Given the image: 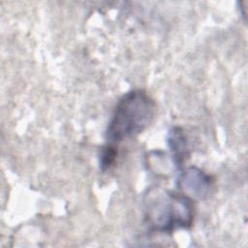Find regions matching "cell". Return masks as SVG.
<instances>
[{
    "mask_svg": "<svg viewBox=\"0 0 248 248\" xmlns=\"http://www.w3.org/2000/svg\"><path fill=\"white\" fill-rule=\"evenodd\" d=\"M145 219L152 230L170 232L188 229L194 219V203L187 195L152 188L145 194Z\"/></svg>",
    "mask_w": 248,
    "mask_h": 248,
    "instance_id": "7a4b0ae2",
    "label": "cell"
},
{
    "mask_svg": "<svg viewBox=\"0 0 248 248\" xmlns=\"http://www.w3.org/2000/svg\"><path fill=\"white\" fill-rule=\"evenodd\" d=\"M178 185L181 189L199 199L208 197L214 187L212 178L202 170L194 167L187 169L180 175Z\"/></svg>",
    "mask_w": 248,
    "mask_h": 248,
    "instance_id": "3957f363",
    "label": "cell"
},
{
    "mask_svg": "<svg viewBox=\"0 0 248 248\" xmlns=\"http://www.w3.org/2000/svg\"><path fill=\"white\" fill-rule=\"evenodd\" d=\"M155 102L143 90L135 89L117 102L108 122L106 137L111 142H120L144 131L155 116Z\"/></svg>",
    "mask_w": 248,
    "mask_h": 248,
    "instance_id": "6da1fadb",
    "label": "cell"
},
{
    "mask_svg": "<svg viewBox=\"0 0 248 248\" xmlns=\"http://www.w3.org/2000/svg\"><path fill=\"white\" fill-rule=\"evenodd\" d=\"M169 145L173 152L176 164H181L187 154V139L180 128L175 127L170 132Z\"/></svg>",
    "mask_w": 248,
    "mask_h": 248,
    "instance_id": "277c9868",
    "label": "cell"
},
{
    "mask_svg": "<svg viewBox=\"0 0 248 248\" xmlns=\"http://www.w3.org/2000/svg\"><path fill=\"white\" fill-rule=\"evenodd\" d=\"M117 151L113 145H107L103 149L100 156V168L103 170L110 169L116 159Z\"/></svg>",
    "mask_w": 248,
    "mask_h": 248,
    "instance_id": "5b68a950",
    "label": "cell"
}]
</instances>
